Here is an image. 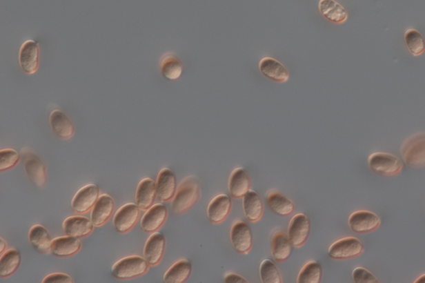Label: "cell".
<instances>
[{
    "label": "cell",
    "mask_w": 425,
    "mask_h": 283,
    "mask_svg": "<svg viewBox=\"0 0 425 283\" xmlns=\"http://www.w3.org/2000/svg\"><path fill=\"white\" fill-rule=\"evenodd\" d=\"M200 197V186L197 178L189 176L179 184L171 207L175 215H181L194 206Z\"/></svg>",
    "instance_id": "6da1fadb"
},
{
    "label": "cell",
    "mask_w": 425,
    "mask_h": 283,
    "mask_svg": "<svg viewBox=\"0 0 425 283\" xmlns=\"http://www.w3.org/2000/svg\"><path fill=\"white\" fill-rule=\"evenodd\" d=\"M149 266L145 258L141 256L126 257L112 266V275L118 280H129L144 275Z\"/></svg>",
    "instance_id": "7a4b0ae2"
},
{
    "label": "cell",
    "mask_w": 425,
    "mask_h": 283,
    "mask_svg": "<svg viewBox=\"0 0 425 283\" xmlns=\"http://www.w3.org/2000/svg\"><path fill=\"white\" fill-rule=\"evenodd\" d=\"M403 161L408 167L420 169L425 167V134L412 135L402 146Z\"/></svg>",
    "instance_id": "3957f363"
},
{
    "label": "cell",
    "mask_w": 425,
    "mask_h": 283,
    "mask_svg": "<svg viewBox=\"0 0 425 283\" xmlns=\"http://www.w3.org/2000/svg\"><path fill=\"white\" fill-rule=\"evenodd\" d=\"M368 164L372 171L382 176L398 175L404 167L403 162L398 157L384 153H377L370 155Z\"/></svg>",
    "instance_id": "277c9868"
},
{
    "label": "cell",
    "mask_w": 425,
    "mask_h": 283,
    "mask_svg": "<svg viewBox=\"0 0 425 283\" xmlns=\"http://www.w3.org/2000/svg\"><path fill=\"white\" fill-rule=\"evenodd\" d=\"M364 250L365 247L357 237H347L330 245L328 255L334 260H347L362 255Z\"/></svg>",
    "instance_id": "5b68a950"
},
{
    "label": "cell",
    "mask_w": 425,
    "mask_h": 283,
    "mask_svg": "<svg viewBox=\"0 0 425 283\" xmlns=\"http://www.w3.org/2000/svg\"><path fill=\"white\" fill-rule=\"evenodd\" d=\"M21 155L28 177L36 187L43 188L47 184V168L42 159L28 149L23 150Z\"/></svg>",
    "instance_id": "8992f818"
},
{
    "label": "cell",
    "mask_w": 425,
    "mask_h": 283,
    "mask_svg": "<svg viewBox=\"0 0 425 283\" xmlns=\"http://www.w3.org/2000/svg\"><path fill=\"white\" fill-rule=\"evenodd\" d=\"M310 232V220L305 214L293 216L289 224L288 236L293 248H301L308 241Z\"/></svg>",
    "instance_id": "52a82bcc"
},
{
    "label": "cell",
    "mask_w": 425,
    "mask_h": 283,
    "mask_svg": "<svg viewBox=\"0 0 425 283\" xmlns=\"http://www.w3.org/2000/svg\"><path fill=\"white\" fill-rule=\"evenodd\" d=\"M233 248L239 254H247L253 248V233L249 225L239 220L233 225L230 231Z\"/></svg>",
    "instance_id": "ba28073f"
},
{
    "label": "cell",
    "mask_w": 425,
    "mask_h": 283,
    "mask_svg": "<svg viewBox=\"0 0 425 283\" xmlns=\"http://www.w3.org/2000/svg\"><path fill=\"white\" fill-rule=\"evenodd\" d=\"M100 197V188L97 184H90L79 191L72 201V211L77 214L83 215L94 207Z\"/></svg>",
    "instance_id": "9c48e42d"
},
{
    "label": "cell",
    "mask_w": 425,
    "mask_h": 283,
    "mask_svg": "<svg viewBox=\"0 0 425 283\" xmlns=\"http://www.w3.org/2000/svg\"><path fill=\"white\" fill-rule=\"evenodd\" d=\"M381 219L375 213L359 211L353 213L348 219V224L355 233L359 235L375 231L381 225Z\"/></svg>",
    "instance_id": "30bf717a"
},
{
    "label": "cell",
    "mask_w": 425,
    "mask_h": 283,
    "mask_svg": "<svg viewBox=\"0 0 425 283\" xmlns=\"http://www.w3.org/2000/svg\"><path fill=\"white\" fill-rule=\"evenodd\" d=\"M139 216H140V208L137 204H126L118 209L114 216V228L119 233H128L136 225Z\"/></svg>",
    "instance_id": "8fae6325"
},
{
    "label": "cell",
    "mask_w": 425,
    "mask_h": 283,
    "mask_svg": "<svg viewBox=\"0 0 425 283\" xmlns=\"http://www.w3.org/2000/svg\"><path fill=\"white\" fill-rule=\"evenodd\" d=\"M40 49L39 43L34 40L24 42L20 48L19 64L27 75H34L39 67Z\"/></svg>",
    "instance_id": "7c38bea8"
},
{
    "label": "cell",
    "mask_w": 425,
    "mask_h": 283,
    "mask_svg": "<svg viewBox=\"0 0 425 283\" xmlns=\"http://www.w3.org/2000/svg\"><path fill=\"white\" fill-rule=\"evenodd\" d=\"M158 199L162 202L172 200L177 191V179L175 172L170 168H164L158 175L157 180Z\"/></svg>",
    "instance_id": "4fadbf2b"
},
{
    "label": "cell",
    "mask_w": 425,
    "mask_h": 283,
    "mask_svg": "<svg viewBox=\"0 0 425 283\" xmlns=\"http://www.w3.org/2000/svg\"><path fill=\"white\" fill-rule=\"evenodd\" d=\"M232 199L226 194L219 195L210 201L207 208L208 219L211 224L224 222L232 211Z\"/></svg>",
    "instance_id": "5bb4252c"
},
{
    "label": "cell",
    "mask_w": 425,
    "mask_h": 283,
    "mask_svg": "<svg viewBox=\"0 0 425 283\" xmlns=\"http://www.w3.org/2000/svg\"><path fill=\"white\" fill-rule=\"evenodd\" d=\"M168 217V209L164 204H157L146 211L141 221V228L143 231L153 233L165 224Z\"/></svg>",
    "instance_id": "9a60e30c"
},
{
    "label": "cell",
    "mask_w": 425,
    "mask_h": 283,
    "mask_svg": "<svg viewBox=\"0 0 425 283\" xmlns=\"http://www.w3.org/2000/svg\"><path fill=\"white\" fill-rule=\"evenodd\" d=\"M166 240L164 235L155 233L146 241L144 258L150 266H157L162 260L166 250Z\"/></svg>",
    "instance_id": "2e32d148"
},
{
    "label": "cell",
    "mask_w": 425,
    "mask_h": 283,
    "mask_svg": "<svg viewBox=\"0 0 425 283\" xmlns=\"http://www.w3.org/2000/svg\"><path fill=\"white\" fill-rule=\"evenodd\" d=\"M63 228L65 235L81 239L91 235L94 229L92 220L84 216H71L64 220Z\"/></svg>",
    "instance_id": "e0dca14e"
},
{
    "label": "cell",
    "mask_w": 425,
    "mask_h": 283,
    "mask_svg": "<svg viewBox=\"0 0 425 283\" xmlns=\"http://www.w3.org/2000/svg\"><path fill=\"white\" fill-rule=\"evenodd\" d=\"M115 202L109 195H101L92 208L91 220L95 227H101L111 218Z\"/></svg>",
    "instance_id": "ac0fdd59"
},
{
    "label": "cell",
    "mask_w": 425,
    "mask_h": 283,
    "mask_svg": "<svg viewBox=\"0 0 425 283\" xmlns=\"http://www.w3.org/2000/svg\"><path fill=\"white\" fill-rule=\"evenodd\" d=\"M251 182L248 171L244 168H237L232 172L228 182V191L232 198L243 199L250 191Z\"/></svg>",
    "instance_id": "d6986e66"
},
{
    "label": "cell",
    "mask_w": 425,
    "mask_h": 283,
    "mask_svg": "<svg viewBox=\"0 0 425 283\" xmlns=\"http://www.w3.org/2000/svg\"><path fill=\"white\" fill-rule=\"evenodd\" d=\"M259 70L266 77L276 83L284 84L290 79L287 68L273 57H267L261 59L259 63Z\"/></svg>",
    "instance_id": "ffe728a7"
},
{
    "label": "cell",
    "mask_w": 425,
    "mask_h": 283,
    "mask_svg": "<svg viewBox=\"0 0 425 283\" xmlns=\"http://www.w3.org/2000/svg\"><path fill=\"white\" fill-rule=\"evenodd\" d=\"M157 196V183L152 179H143L138 184L136 204L141 211H146L153 206Z\"/></svg>",
    "instance_id": "44dd1931"
},
{
    "label": "cell",
    "mask_w": 425,
    "mask_h": 283,
    "mask_svg": "<svg viewBox=\"0 0 425 283\" xmlns=\"http://www.w3.org/2000/svg\"><path fill=\"white\" fill-rule=\"evenodd\" d=\"M243 209L245 218L249 222L256 223L264 215V203L261 197L255 191H249L243 198Z\"/></svg>",
    "instance_id": "7402d4cb"
},
{
    "label": "cell",
    "mask_w": 425,
    "mask_h": 283,
    "mask_svg": "<svg viewBox=\"0 0 425 283\" xmlns=\"http://www.w3.org/2000/svg\"><path fill=\"white\" fill-rule=\"evenodd\" d=\"M81 243L79 239L72 236L56 237L52 240L51 253L58 257L75 255L80 251Z\"/></svg>",
    "instance_id": "603a6c76"
},
{
    "label": "cell",
    "mask_w": 425,
    "mask_h": 283,
    "mask_svg": "<svg viewBox=\"0 0 425 283\" xmlns=\"http://www.w3.org/2000/svg\"><path fill=\"white\" fill-rule=\"evenodd\" d=\"M50 125L53 133L60 139H69L75 135V125L63 110H53L50 115Z\"/></svg>",
    "instance_id": "cb8c5ba5"
},
{
    "label": "cell",
    "mask_w": 425,
    "mask_h": 283,
    "mask_svg": "<svg viewBox=\"0 0 425 283\" xmlns=\"http://www.w3.org/2000/svg\"><path fill=\"white\" fill-rule=\"evenodd\" d=\"M318 9L324 18L334 23L341 24L348 19L345 8L334 0H321Z\"/></svg>",
    "instance_id": "d4e9b609"
},
{
    "label": "cell",
    "mask_w": 425,
    "mask_h": 283,
    "mask_svg": "<svg viewBox=\"0 0 425 283\" xmlns=\"http://www.w3.org/2000/svg\"><path fill=\"white\" fill-rule=\"evenodd\" d=\"M272 255L277 262L287 261L291 255L293 246L290 243L288 233L277 231L272 236Z\"/></svg>",
    "instance_id": "484cf974"
},
{
    "label": "cell",
    "mask_w": 425,
    "mask_h": 283,
    "mask_svg": "<svg viewBox=\"0 0 425 283\" xmlns=\"http://www.w3.org/2000/svg\"><path fill=\"white\" fill-rule=\"evenodd\" d=\"M192 264L189 260H179L166 271L163 277L164 283H186L191 276Z\"/></svg>",
    "instance_id": "4316f807"
},
{
    "label": "cell",
    "mask_w": 425,
    "mask_h": 283,
    "mask_svg": "<svg viewBox=\"0 0 425 283\" xmlns=\"http://www.w3.org/2000/svg\"><path fill=\"white\" fill-rule=\"evenodd\" d=\"M266 200L268 208L277 215L287 217L295 211V204L293 201L281 193L276 191L268 193Z\"/></svg>",
    "instance_id": "83f0119b"
},
{
    "label": "cell",
    "mask_w": 425,
    "mask_h": 283,
    "mask_svg": "<svg viewBox=\"0 0 425 283\" xmlns=\"http://www.w3.org/2000/svg\"><path fill=\"white\" fill-rule=\"evenodd\" d=\"M28 239L32 247L40 253L51 252L52 240L47 229L42 225L32 226L28 233Z\"/></svg>",
    "instance_id": "f1b7e54d"
},
{
    "label": "cell",
    "mask_w": 425,
    "mask_h": 283,
    "mask_svg": "<svg viewBox=\"0 0 425 283\" xmlns=\"http://www.w3.org/2000/svg\"><path fill=\"white\" fill-rule=\"evenodd\" d=\"M21 264V254L16 248L7 250L0 257V277L6 278L12 276Z\"/></svg>",
    "instance_id": "f546056e"
},
{
    "label": "cell",
    "mask_w": 425,
    "mask_h": 283,
    "mask_svg": "<svg viewBox=\"0 0 425 283\" xmlns=\"http://www.w3.org/2000/svg\"><path fill=\"white\" fill-rule=\"evenodd\" d=\"M322 274V265L317 261H310L301 269L297 283H321Z\"/></svg>",
    "instance_id": "4dcf8cb0"
},
{
    "label": "cell",
    "mask_w": 425,
    "mask_h": 283,
    "mask_svg": "<svg viewBox=\"0 0 425 283\" xmlns=\"http://www.w3.org/2000/svg\"><path fill=\"white\" fill-rule=\"evenodd\" d=\"M161 71L163 77L169 80H177L183 73V64L175 55H167L161 61Z\"/></svg>",
    "instance_id": "1f68e13d"
},
{
    "label": "cell",
    "mask_w": 425,
    "mask_h": 283,
    "mask_svg": "<svg viewBox=\"0 0 425 283\" xmlns=\"http://www.w3.org/2000/svg\"><path fill=\"white\" fill-rule=\"evenodd\" d=\"M404 42H406L408 51L414 56L423 55L425 51V39L421 32L415 28H408L404 34Z\"/></svg>",
    "instance_id": "d6a6232c"
},
{
    "label": "cell",
    "mask_w": 425,
    "mask_h": 283,
    "mask_svg": "<svg viewBox=\"0 0 425 283\" xmlns=\"http://www.w3.org/2000/svg\"><path fill=\"white\" fill-rule=\"evenodd\" d=\"M259 275L261 283H283L279 270L271 260L261 262Z\"/></svg>",
    "instance_id": "836d02e7"
},
{
    "label": "cell",
    "mask_w": 425,
    "mask_h": 283,
    "mask_svg": "<svg viewBox=\"0 0 425 283\" xmlns=\"http://www.w3.org/2000/svg\"><path fill=\"white\" fill-rule=\"evenodd\" d=\"M20 155L14 149H3L0 151V171L12 169L18 165Z\"/></svg>",
    "instance_id": "e575fe53"
},
{
    "label": "cell",
    "mask_w": 425,
    "mask_h": 283,
    "mask_svg": "<svg viewBox=\"0 0 425 283\" xmlns=\"http://www.w3.org/2000/svg\"><path fill=\"white\" fill-rule=\"evenodd\" d=\"M353 279L354 283H381L373 273L362 266H358L353 270Z\"/></svg>",
    "instance_id": "d590c367"
},
{
    "label": "cell",
    "mask_w": 425,
    "mask_h": 283,
    "mask_svg": "<svg viewBox=\"0 0 425 283\" xmlns=\"http://www.w3.org/2000/svg\"><path fill=\"white\" fill-rule=\"evenodd\" d=\"M42 283H75L73 278L68 274L55 273L43 278Z\"/></svg>",
    "instance_id": "8d00e7d4"
},
{
    "label": "cell",
    "mask_w": 425,
    "mask_h": 283,
    "mask_svg": "<svg viewBox=\"0 0 425 283\" xmlns=\"http://www.w3.org/2000/svg\"><path fill=\"white\" fill-rule=\"evenodd\" d=\"M224 283H250L246 278L241 275L233 272H228L224 275Z\"/></svg>",
    "instance_id": "74e56055"
},
{
    "label": "cell",
    "mask_w": 425,
    "mask_h": 283,
    "mask_svg": "<svg viewBox=\"0 0 425 283\" xmlns=\"http://www.w3.org/2000/svg\"><path fill=\"white\" fill-rule=\"evenodd\" d=\"M7 248V243L3 239H0V253H5Z\"/></svg>",
    "instance_id": "f35d334b"
},
{
    "label": "cell",
    "mask_w": 425,
    "mask_h": 283,
    "mask_svg": "<svg viewBox=\"0 0 425 283\" xmlns=\"http://www.w3.org/2000/svg\"><path fill=\"white\" fill-rule=\"evenodd\" d=\"M414 283H425V274H423L422 276L417 278Z\"/></svg>",
    "instance_id": "ab89813d"
}]
</instances>
